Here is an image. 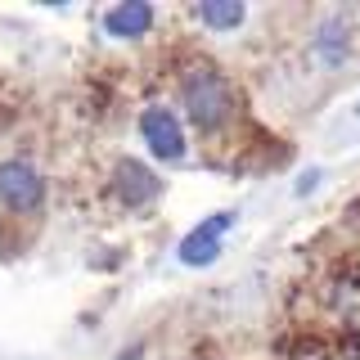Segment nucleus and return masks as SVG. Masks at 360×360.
I'll return each mask as SVG.
<instances>
[{
  "instance_id": "f257e3e1",
  "label": "nucleus",
  "mask_w": 360,
  "mask_h": 360,
  "mask_svg": "<svg viewBox=\"0 0 360 360\" xmlns=\"http://www.w3.org/2000/svg\"><path fill=\"white\" fill-rule=\"evenodd\" d=\"M180 104H185V117L194 122L198 131H221L225 122L234 117L230 82H225L212 63H194L180 77Z\"/></svg>"
},
{
  "instance_id": "f03ea898",
  "label": "nucleus",
  "mask_w": 360,
  "mask_h": 360,
  "mask_svg": "<svg viewBox=\"0 0 360 360\" xmlns=\"http://www.w3.org/2000/svg\"><path fill=\"white\" fill-rule=\"evenodd\" d=\"M140 140L158 162H180L185 158V127L167 104H149L140 112Z\"/></svg>"
},
{
  "instance_id": "7ed1b4c3",
  "label": "nucleus",
  "mask_w": 360,
  "mask_h": 360,
  "mask_svg": "<svg viewBox=\"0 0 360 360\" xmlns=\"http://www.w3.org/2000/svg\"><path fill=\"white\" fill-rule=\"evenodd\" d=\"M0 202L18 217H32V212L45 207V180L37 167L27 162H0Z\"/></svg>"
},
{
  "instance_id": "20e7f679",
  "label": "nucleus",
  "mask_w": 360,
  "mask_h": 360,
  "mask_svg": "<svg viewBox=\"0 0 360 360\" xmlns=\"http://www.w3.org/2000/svg\"><path fill=\"white\" fill-rule=\"evenodd\" d=\"M230 230H234V212H212L207 221H198L194 230L176 243V257L185 266H212L221 257V243H225Z\"/></svg>"
},
{
  "instance_id": "39448f33",
  "label": "nucleus",
  "mask_w": 360,
  "mask_h": 360,
  "mask_svg": "<svg viewBox=\"0 0 360 360\" xmlns=\"http://www.w3.org/2000/svg\"><path fill=\"white\" fill-rule=\"evenodd\" d=\"M112 194L127 207H149L162 194V176L153 167H144L140 158H117V167H112Z\"/></svg>"
},
{
  "instance_id": "423d86ee",
  "label": "nucleus",
  "mask_w": 360,
  "mask_h": 360,
  "mask_svg": "<svg viewBox=\"0 0 360 360\" xmlns=\"http://www.w3.org/2000/svg\"><path fill=\"white\" fill-rule=\"evenodd\" d=\"M158 9L149 5V0H122V5L104 9V37L112 41H140L144 32L153 27Z\"/></svg>"
},
{
  "instance_id": "0eeeda50",
  "label": "nucleus",
  "mask_w": 360,
  "mask_h": 360,
  "mask_svg": "<svg viewBox=\"0 0 360 360\" xmlns=\"http://www.w3.org/2000/svg\"><path fill=\"white\" fill-rule=\"evenodd\" d=\"M347 50H352V37H347V27H342L338 18H324L320 32H315V59H320L324 68H333V63L347 59Z\"/></svg>"
},
{
  "instance_id": "6e6552de",
  "label": "nucleus",
  "mask_w": 360,
  "mask_h": 360,
  "mask_svg": "<svg viewBox=\"0 0 360 360\" xmlns=\"http://www.w3.org/2000/svg\"><path fill=\"white\" fill-rule=\"evenodd\" d=\"M198 18L207 22L212 32H234V27H243L248 9L239 5V0H202V5H198Z\"/></svg>"
},
{
  "instance_id": "1a4fd4ad",
  "label": "nucleus",
  "mask_w": 360,
  "mask_h": 360,
  "mask_svg": "<svg viewBox=\"0 0 360 360\" xmlns=\"http://www.w3.org/2000/svg\"><path fill=\"white\" fill-rule=\"evenodd\" d=\"M315 180H320V172H315V167H311V172H302V180H297V194H311V189H315Z\"/></svg>"
},
{
  "instance_id": "9d476101",
  "label": "nucleus",
  "mask_w": 360,
  "mask_h": 360,
  "mask_svg": "<svg viewBox=\"0 0 360 360\" xmlns=\"http://www.w3.org/2000/svg\"><path fill=\"white\" fill-rule=\"evenodd\" d=\"M356 117H360V104H356Z\"/></svg>"
}]
</instances>
